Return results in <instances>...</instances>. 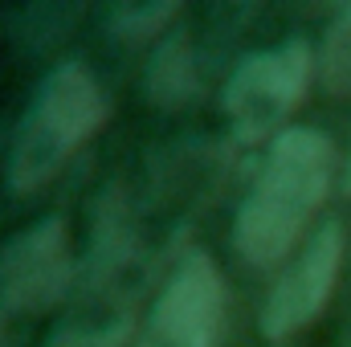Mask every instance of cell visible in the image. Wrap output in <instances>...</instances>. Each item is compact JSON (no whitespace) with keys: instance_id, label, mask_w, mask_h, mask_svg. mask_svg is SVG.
Wrapping results in <instances>:
<instances>
[{"instance_id":"cell-1","label":"cell","mask_w":351,"mask_h":347,"mask_svg":"<svg viewBox=\"0 0 351 347\" xmlns=\"http://www.w3.org/2000/svg\"><path fill=\"white\" fill-rule=\"evenodd\" d=\"M335 164V143L315 127H290L282 139H274L269 160L233 221V250L254 270L278 265L298 250L331 196Z\"/></svg>"},{"instance_id":"cell-2","label":"cell","mask_w":351,"mask_h":347,"mask_svg":"<svg viewBox=\"0 0 351 347\" xmlns=\"http://www.w3.org/2000/svg\"><path fill=\"white\" fill-rule=\"evenodd\" d=\"M110 102L82 62H62L37 86L33 106L25 110L12 152H8V188L29 196L53 184L62 168L102 131Z\"/></svg>"},{"instance_id":"cell-3","label":"cell","mask_w":351,"mask_h":347,"mask_svg":"<svg viewBox=\"0 0 351 347\" xmlns=\"http://www.w3.org/2000/svg\"><path fill=\"white\" fill-rule=\"evenodd\" d=\"M315 53L306 41H286L278 49H258L241 58L225 82V115L241 143L282 139L286 119L306 102V90L315 78Z\"/></svg>"},{"instance_id":"cell-4","label":"cell","mask_w":351,"mask_h":347,"mask_svg":"<svg viewBox=\"0 0 351 347\" xmlns=\"http://www.w3.org/2000/svg\"><path fill=\"white\" fill-rule=\"evenodd\" d=\"M229 319V290L217 261L188 254L156 298L135 347H221Z\"/></svg>"},{"instance_id":"cell-5","label":"cell","mask_w":351,"mask_h":347,"mask_svg":"<svg viewBox=\"0 0 351 347\" xmlns=\"http://www.w3.org/2000/svg\"><path fill=\"white\" fill-rule=\"evenodd\" d=\"M78 274L66 217H45L0 246V307L12 315H45Z\"/></svg>"},{"instance_id":"cell-6","label":"cell","mask_w":351,"mask_h":347,"mask_svg":"<svg viewBox=\"0 0 351 347\" xmlns=\"http://www.w3.org/2000/svg\"><path fill=\"white\" fill-rule=\"evenodd\" d=\"M339 270H343V229L331 221L298 250V258L274 282V290L262 307L265 339L278 344V339H290L294 331L311 327L327 311V302L339 286Z\"/></svg>"},{"instance_id":"cell-7","label":"cell","mask_w":351,"mask_h":347,"mask_svg":"<svg viewBox=\"0 0 351 347\" xmlns=\"http://www.w3.org/2000/svg\"><path fill=\"white\" fill-rule=\"evenodd\" d=\"M135 250V221H131V208L123 200V192H106L98 217H94V241H90V282H106L119 265H127Z\"/></svg>"},{"instance_id":"cell-8","label":"cell","mask_w":351,"mask_h":347,"mask_svg":"<svg viewBox=\"0 0 351 347\" xmlns=\"http://www.w3.org/2000/svg\"><path fill=\"white\" fill-rule=\"evenodd\" d=\"M196 94V58H192V41L184 33H172L156 58H152V70H147V98L164 110L184 106L188 98Z\"/></svg>"},{"instance_id":"cell-9","label":"cell","mask_w":351,"mask_h":347,"mask_svg":"<svg viewBox=\"0 0 351 347\" xmlns=\"http://www.w3.org/2000/svg\"><path fill=\"white\" fill-rule=\"evenodd\" d=\"M319 74H323V90L331 98L351 94V4L327 25L323 53H319Z\"/></svg>"},{"instance_id":"cell-10","label":"cell","mask_w":351,"mask_h":347,"mask_svg":"<svg viewBox=\"0 0 351 347\" xmlns=\"http://www.w3.org/2000/svg\"><path fill=\"white\" fill-rule=\"evenodd\" d=\"M176 12H180V4H127V8L114 12L110 29H114V37H123V41H143V37L164 33Z\"/></svg>"},{"instance_id":"cell-11","label":"cell","mask_w":351,"mask_h":347,"mask_svg":"<svg viewBox=\"0 0 351 347\" xmlns=\"http://www.w3.org/2000/svg\"><path fill=\"white\" fill-rule=\"evenodd\" d=\"M131 315L114 319V323H98V327H62L45 347H127L131 339Z\"/></svg>"},{"instance_id":"cell-12","label":"cell","mask_w":351,"mask_h":347,"mask_svg":"<svg viewBox=\"0 0 351 347\" xmlns=\"http://www.w3.org/2000/svg\"><path fill=\"white\" fill-rule=\"evenodd\" d=\"M0 347H16V339H12V327H8V315H4V307H0Z\"/></svg>"},{"instance_id":"cell-13","label":"cell","mask_w":351,"mask_h":347,"mask_svg":"<svg viewBox=\"0 0 351 347\" xmlns=\"http://www.w3.org/2000/svg\"><path fill=\"white\" fill-rule=\"evenodd\" d=\"M343 196H351V152H348V164H343Z\"/></svg>"}]
</instances>
